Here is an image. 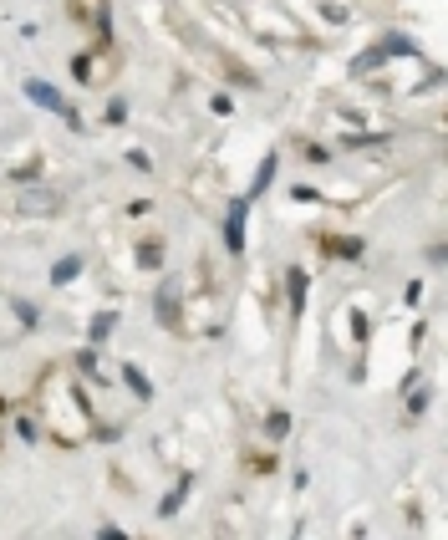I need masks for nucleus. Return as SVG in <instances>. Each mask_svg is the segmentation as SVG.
I'll list each match as a JSON object with an SVG mask.
<instances>
[{
    "instance_id": "3",
    "label": "nucleus",
    "mask_w": 448,
    "mask_h": 540,
    "mask_svg": "<svg viewBox=\"0 0 448 540\" xmlns=\"http://www.w3.org/2000/svg\"><path fill=\"white\" fill-rule=\"evenodd\" d=\"M275 168H281V158H275V153H265V163H260V174H255V184H250V199H260V194L270 189V179H275Z\"/></svg>"
},
{
    "instance_id": "9",
    "label": "nucleus",
    "mask_w": 448,
    "mask_h": 540,
    "mask_svg": "<svg viewBox=\"0 0 448 540\" xmlns=\"http://www.w3.org/2000/svg\"><path fill=\"white\" fill-rule=\"evenodd\" d=\"M265 428H270V439H286V434H290V418H286V413H270Z\"/></svg>"
},
{
    "instance_id": "6",
    "label": "nucleus",
    "mask_w": 448,
    "mask_h": 540,
    "mask_svg": "<svg viewBox=\"0 0 448 540\" xmlns=\"http://www.w3.org/2000/svg\"><path fill=\"white\" fill-rule=\"evenodd\" d=\"M301 296H306V270H290V311H301Z\"/></svg>"
},
{
    "instance_id": "1",
    "label": "nucleus",
    "mask_w": 448,
    "mask_h": 540,
    "mask_svg": "<svg viewBox=\"0 0 448 540\" xmlns=\"http://www.w3.org/2000/svg\"><path fill=\"white\" fill-rule=\"evenodd\" d=\"M26 97L36 102V107H46V113H61V118H72V107H67V97H61L51 82H41V77H31L26 82Z\"/></svg>"
},
{
    "instance_id": "8",
    "label": "nucleus",
    "mask_w": 448,
    "mask_h": 540,
    "mask_svg": "<svg viewBox=\"0 0 448 540\" xmlns=\"http://www.w3.org/2000/svg\"><path fill=\"white\" fill-rule=\"evenodd\" d=\"M20 209H56V194H26Z\"/></svg>"
},
{
    "instance_id": "4",
    "label": "nucleus",
    "mask_w": 448,
    "mask_h": 540,
    "mask_svg": "<svg viewBox=\"0 0 448 540\" xmlns=\"http://www.w3.org/2000/svg\"><path fill=\"white\" fill-rule=\"evenodd\" d=\"M122 382H127V387H133V393H138V398H153V382H148V377H143V367H133V362H127V367H122Z\"/></svg>"
},
{
    "instance_id": "7",
    "label": "nucleus",
    "mask_w": 448,
    "mask_h": 540,
    "mask_svg": "<svg viewBox=\"0 0 448 540\" xmlns=\"http://www.w3.org/2000/svg\"><path fill=\"white\" fill-rule=\"evenodd\" d=\"M113 327H117V316H113V311H102V316L92 321V341H108V332H113Z\"/></svg>"
},
{
    "instance_id": "2",
    "label": "nucleus",
    "mask_w": 448,
    "mask_h": 540,
    "mask_svg": "<svg viewBox=\"0 0 448 540\" xmlns=\"http://www.w3.org/2000/svg\"><path fill=\"white\" fill-rule=\"evenodd\" d=\"M245 209H250V199H234L229 204V220H224V245L240 255L245 250Z\"/></svg>"
},
{
    "instance_id": "5",
    "label": "nucleus",
    "mask_w": 448,
    "mask_h": 540,
    "mask_svg": "<svg viewBox=\"0 0 448 540\" xmlns=\"http://www.w3.org/2000/svg\"><path fill=\"white\" fill-rule=\"evenodd\" d=\"M77 270H82V255H67V260L51 270V280H56V286H67V280H77Z\"/></svg>"
}]
</instances>
